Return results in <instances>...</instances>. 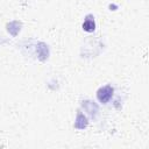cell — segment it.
<instances>
[{
    "instance_id": "obj_1",
    "label": "cell",
    "mask_w": 149,
    "mask_h": 149,
    "mask_svg": "<svg viewBox=\"0 0 149 149\" xmlns=\"http://www.w3.org/2000/svg\"><path fill=\"white\" fill-rule=\"evenodd\" d=\"M112 95H113V88H112V86H109V85H106V86L99 88L98 92H97V98H98V100H99L100 102H102V104L108 102L109 99L112 98Z\"/></svg>"
},
{
    "instance_id": "obj_2",
    "label": "cell",
    "mask_w": 149,
    "mask_h": 149,
    "mask_svg": "<svg viewBox=\"0 0 149 149\" xmlns=\"http://www.w3.org/2000/svg\"><path fill=\"white\" fill-rule=\"evenodd\" d=\"M83 28H84V30H86V31H93L94 28H95L94 20H91L90 16H87V19L85 20V22L83 23Z\"/></svg>"
}]
</instances>
